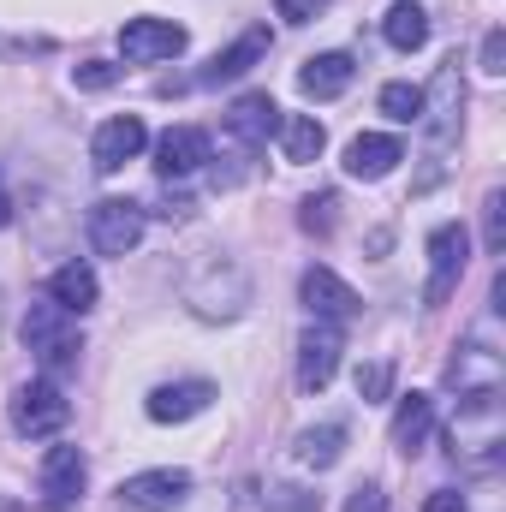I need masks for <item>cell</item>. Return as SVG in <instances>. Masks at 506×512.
<instances>
[{
  "instance_id": "1",
  "label": "cell",
  "mask_w": 506,
  "mask_h": 512,
  "mask_svg": "<svg viewBox=\"0 0 506 512\" xmlns=\"http://www.w3.org/2000/svg\"><path fill=\"white\" fill-rule=\"evenodd\" d=\"M18 334H24V352H36V364H42V370H72V364H78V352H84V340H78V316H66L54 298L30 304Z\"/></svg>"
},
{
  "instance_id": "2",
  "label": "cell",
  "mask_w": 506,
  "mask_h": 512,
  "mask_svg": "<svg viewBox=\"0 0 506 512\" xmlns=\"http://www.w3.org/2000/svg\"><path fill=\"white\" fill-rule=\"evenodd\" d=\"M465 262H471V233H465L459 221L435 227V233H429V286H423V304H447V298L459 292Z\"/></svg>"
},
{
  "instance_id": "3",
  "label": "cell",
  "mask_w": 506,
  "mask_h": 512,
  "mask_svg": "<svg viewBox=\"0 0 506 512\" xmlns=\"http://www.w3.org/2000/svg\"><path fill=\"white\" fill-rule=\"evenodd\" d=\"M66 417H72V399H66L54 382H30V387H18V399H12V429L30 435V441L60 435Z\"/></svg>"
},
{
  "instance_id": "4",
  "label": "cell",
  "mask_w": 506,
  "mask_h": 512,
  "mask_svg": "<svg viewBox=\"0 0 506 512\" xmlns=\"http://www.w3.org/2000/svg\"><path fill=\"white\" fill-rule=\"evenodd\" d=\"M340 352H346L340 322L304 328V340H298V387H304V393H322V387L334 382V370H340Z\"/></svg>"
},
{
  "instance_id": "5",
  "label": "cell",
  "mask_w": 506,
  "mask_h": 512,
  "mask_svg": "<svg viewBox=\"0 0 506 512\" xmlns=\"http://www.w3.org/2000/svg\"><path fill=\"white\" fill-rule=\"evenodd\" d=\"M137 239H143V209H137V203L108 197V203H96V209H90V245H96L102 256L137 251Z\"/></svg>"
},
{
  "instance_id": "6",
  "label": "cell",
  "mask_w": 506,
  "mask_h": 512,
  "mask_svg": "<svg viewBox=\"0 0 506 512\" xmlns=\"http://www.w3.org/2000/svg\"><path fill=\"white\" fill-rule=\"evenodd\" d=\"M185 48V30L173 18H126L120 24V54L131 66H155V60H173Z\"/></svg>"
},
{
  "instance_id": "7",
  "label": "cell",
  "mask_w": 506,
  "mask_h": 512,
  "mask_svg": "<svg viewBox=\"0 0 506 512\" xmlns=\"http://www.w3.org/2000/svg\"><path fill=\"white\" fill-rule=\"evenodd\" d=\"M191 495V477L185 471H137L120 483V512H173L179 501Z\"/></svg>"
},
{
  "instance_id": "8",
  "label": "cell",
  "mask_w": 506,
  "mask_h": 512,
  "mask_svg": "<svg viewBox=\"0 0 506 512\" xmlns=\"http://www.w3.org/2000/svg\"><path fill=\"white\" fill-rule=\"evenodd\" d=\"M143 143H149L143 120H137V114H114V120H102L96 137H90V161H96L102 173H120L126 161L143 155Z\"/></svg>"
},
{
  "instance_id": "9",
  "label": "cell",
  "mask_w": 506,
  "mask_h": 512,
  "mask_svg": "<svg viewBox=\"0 0 506 512\" xmlns=\"http://www.w3.org/2000/svg\"><path fill=\"white\" fill-rule=\"evenodd\" d=\"M209 161V137L197 126H167L155 137V173L161 179H185V173H197Z\"/></svg>"
},
{
  "instance_id": "10",
  "label": "cell",
  "mask_w": 506,
  "mask_h": 512,
  "mask_svg": "<svg viewBox=\"0 0 506 512\" xmlns=\"http://www.w3.org/2000/svg\"><path fill=\"white\" fill-rule=\"evenodd\" d=\"M447 382L459 387V399H483V393H501V352H489L483 340H471L453 364H447Z\"/></svg>"
},
{
  "instance_id": "11",
  "label": "cell",
  "mask_w": 506,
  "mask_h": 512,
  "mask_svg": "<svg viewBox=\"0 0 506 512\" xmlns=\"http://www.w3.org/2000/svg\"><path fill=\"white\" fill-rule=\"evenodd\" d=\"M459 108H465V84H459V66H441L435 72V90H423V126L435 143H447L459 131Z\"/></svg>"
},
{
  "instance_id": "12",
  "label": "cell",
  "mask_w": 506,
  "mask_h": 512,
  "mask_svg": "<svg viewBox=\"0 0 506 512\" xmlns=\"http://www.w3.org/2000/svg\"><path fill=\"white\" fill-rule=\"evenodd\" d=\"M298 292H304V304H310L316 322H346V316H358V292H352L334 268H310Z\"/></svg>"
},
{
  "instance_id": "13",
  "label": "cell",
  "mask_w": 506,
  "mask_h": 512,
  "mask_svg": "<svg viewBox=\"0 0 506 512\" xmlns=\"http://www.w3.org/2000/svg\"><path fill=\"white\" fill-rule=\"evenodd\" d=\"M352 78H358V60L352 54H316V60H304V72H298V90L310 96V102H334V96H346L352 90Z\"/></svg>"
},
{
  "instance_id": "14",
  "label": "cell",
  "mask_w": 506,
  "mask_h": 512,
  "mask_svg": "<svg viewBox=\"0 0 506 512\" xmlns=\"http://www.w3.org/2000/svg\"><path fill=\"white\" fill-rule=\"evenodd\" d=\"M399 161H405V143L387 137V131H364V137L346 143V173L352 179H387Z\"/></svg>"
},
{
  "instance_id": "15",
  "label": "cell",
  "mask_w": 506,
  "mask_h": 512,
  "mask_svg": "<svg viewBox=\"0 0 506 512\" xmlns=\"http://www.w3.org/2000/svg\"><path fill=\"white\" fill-rule=\"evenodd\" d=\"M84 483H90V465H84L78 447H54V453L42 459V495H48L54 507H72V501L84 495Z\"/></svg>"
},
{
  "instance_id": "16",
  "label": "cell",
  "mask_w": 506,
  "mask_h": 512,
  "mask_svg": "<svg viewBox=\"0 0 506 512\" xmlns=\"http://www.w3.org/2000/svg\"><path fill=\"white\" fill-rule=\"evenodd\" d=\"M227 131H233L245 149L268 143V137L280 131V108H274V96H268V90H251V96H239V102L227 108Z\"/></svg>"
},
{
  "instance_id": "17",
  "label": "cell",
  "mask_w": 506,
  "mask_h": 512,
  "mask_svg": "<svg viewBox=\"0 0 506 512\" xmlns=\"http://www.w3.org/2000/svg\"><path fill=\"white\" fill-rule=\"evenodd\" d=\"M209 405H215V382H167L149 393V417L155 423H191Z\"/></svg>"
},
{
  "instance_id": "18",
  "label": "cell",
  "mask_w": 506,
  "mask_h": 512,
  "mask_svg": "<svg viewBox=\"0 0 506 512\" xmlns=\"http://www.w3.org/2000/svg\"><path fill=\"white\" fill-rule=\"evenodd\" d=\"M96 268L90 262H66V268H54V280H48V298L66 310V316H84L90 304H96Z\"/></svg>"
},
{
  "instance_id": "19",
  "label": "cell",
  "mask_w": 506,
  "mask_h": 512,
  "mask_svg": "<svg viewBox=\"0 0 506 512\" xmlns=\"http://www.w3.org/2000/svg\"><path fill=\"white\" fill-rule=\"evenodd\" d=\"M262 54H268V30H245L227 54H215V60L203 66V78H197V84H233V78H245V72H251Z\"/></svg>"
},
{
  "instance_id": "20",
  "label": "cell",
  "mask_w": 506,
  "mask_h": 512,
  "mask_svg": "<svg viewBox=\"0 0 506 512\" xmlns=\"http://www.w3.org/2000/svg\"><path fill=\"white\" fill-rule=\"evenodd\" d=\"M429 429H435V399L429 393H405L399 411H393V447L399 453H417L429 441Z\"/></svg>"
},
{
  "instance_id": "21",
  "label": "cell",
  "mask_w": 506,
  "mask_h": 512,
  "mask_svg": "<svg viewBox=\"0 0 506 512\" xmlns=\"http://www.w3.org/2000/svg\"><path fill=\"white\" fill-rule=\"evenodd\" d=\"M381 36H387L399 54H411V48H423V42H429V12H423L417 0H399V6L381 18Z\"/></svg>"
},
{
  "instance_id": "22",
  "label": "cell",
  "mask_w": 506,
  "mask_h": 512,
  "mask_svg": "<svg viewBox=\"0 0 506 512\" xmlns=\"http://www.w3.org/2000/svg\"><path fill=\"white\" fill-rule=\"evenodd\" d=\"M322 143H328V131H322L316 114H292V120H280V149H286V161H316Z\"/></svg>"
},
{
  "instance_id": "23",
  "label": "cell",
  "mask_w": 506,
  "mask_h": 512,
  "mask_svg": "<svg viewBox=\"0 0 506 512\" xmlns=\"http://www.w3.org/2000/svg\"><path fill=\"white\" fill-rule=\"evenodd\" d=\"M340 447H346V429H340V423H316V429L298 435V459L316 465V471H328V465L340 459Z\"/></svg>"
},
{
  "instance_id": "24",
  "label": "cell",
  "mask_w": 506,
  "mask_h": 512,
  "mask_svg": "<svg viewBox=\"0 0 506 512\" xmlns=\"http://www.w3.org/2000/svg\"><path fill=\"white\" fill-rule=\"evenodd\" d=\"M381 114H387L393 126H417V120H423V90H417V84H387V90H381Z\"/></svg>"
},
{
  "instance_id": "25",
  "label": "cell",
  "mask_w": 506,
  "mask_h": 512,
  "mask_svg": "<svg viewBox=\"0 0 506 512\" xmlns=\"http://www.w3.org/2000/svg\"><path fill=\"white\" fill-rule=\"evenodd\" d=\"M483 245H489V256L506 251V191L483 197Z\"/></svg>"
},
{
  "instance_id": "26",
  "label": "cell",
  "mask_w": 506,
  "mask_h": 512,
  "mask_svg": "<svg viewBox=\"0 0 506 512\" xmlns=\"http://www.w3.org/2000/svg\"><path fill=\"white\" fill-rule=\"evenodd\" d=\"M387 387H393V364H358V399L364 405H381L387 399Z\"/></svg>"
},
{
  "instance_id": "27",
  "label": "cell",
  "mask_w": 506,
  "mask_h": 512,
  "mask_svg": "<svg viewBox=\"0 0 506 512\" xmlns=\"http://www.w3.org/2000/svg\"><path fill=\"white\" fill-rule=\"evenodd\" d=\"M334 209H340V197H334V191H322V197H310V203H304V227L328 239V233H334Z\"/></svg>"
},
{
  "instance_id": "28",
  "label": "cell",
  "mask_w": 506,
  "mask_h": 512,
  "mask_svg": "<svg viewBox=\"0 0 506 512\" xmlns=\"http://www.w3.org/2000/svg\"><path fill=\"white\" fill-rule=\"evenodd\" d=\"M72 78H78V90H108V84H120V66H108V60H84Z\"/></svg>"
},
{
  "instance_id": "29",
  "label": "cell",
  "mask_w": 506,
  "mask_h": 512,
  "mask_svg": "<svg viewBox=\"0 0 506 512\" xmlns=\"http://www.w3.org/2000/svg\"><path fill=\"white\" fill-rule=\"evenodd\" d=\"M274 12H280L286 24H310L316 12H328V0H274Z\"/></svg>"
},
{
  "instance_id": "30",
  "label": "cell",
  "mask_w": 506,
  "mask_h": 512,
  "mask_svg": "<svg viewBox=\"0 0 506 512\" xmlns=\"http://www.w3.org/2000/svg\"><path fill=\"white\" fill-rule=\"evenodd\" d=\"M483 72H489V78H501V72H506V36H501V30H489V36H483Z\"/></svg>"
},
{
  "instance_id": "31",
  "label": "cell",
  "mask_w": 506,
  "mask_h": 512,
  "mask_svg": "<svg viewBox=\"0 0 506 512\" xmlns=\"http://www.w3.org/2000/svg\"><path fill=\"white\" fill-rule=\"evenodd\" d=\"M346 512H387V495H381L376 483H364V489H352V501H346Z\"/></svg>"
},
{
  "instance_id": "32",
  "label": "cell",
  "mask_w": 506,
  "mask_h": 512,
  "mask_svg": "<svg viewBox=\"0 0 506 512\" xmlns=\"http://www.w3.org/2000/svg\"><path fill=\"white\" fill-rule=\"evenodd\" d=\"M423 512H471V507H465V495L441 489V495H429V501H423Z\"/></svg>"
},
{
  "instance_id": "33",
  "label": "cell",
  "mask_w": 506,
  "mask_h": 512,
  "mask_svg": "<svg viewBox=\"0 0 506 512\" xmlns=\"http://www.w3.org/2000/svg\"><path fill=\"white\" fill-rule=\"evenodd\" d=\"M12 221V197H6V185H0V227Z\"/></svg>"
}]
</instances>
